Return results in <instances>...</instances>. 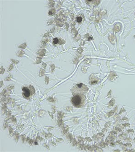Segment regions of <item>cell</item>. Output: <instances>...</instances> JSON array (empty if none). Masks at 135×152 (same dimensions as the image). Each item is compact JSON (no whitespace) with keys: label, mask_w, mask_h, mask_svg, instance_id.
Here are the masks:
<instances>
[{"label":"cell","mask_w":135,"mask_h":152,"mask_svg":"<svg viewBox=\"0 0 135 152\" xmlns=\"http://www.w3.org/2000/svg\"><path fill=\"white\" fill-rule=\"evenodd\" d=\"M86 99V96L84 94H76L73 95L72 99V103L75 107L81 108L85 104Z\"/></svg>","instance_id":"obj_1"},{"label":"cell","mask_w":135,"mask_h":152,"mask_svg":"<svg viewBox=\"0 0 135 152\" xmlns=\"http://www.w3.org/2000/svg\"><path fill=\"white\" fill-rule=\"evenodd\" d=\"M22 94L26 99H30L35 94V90L33 86L26 85L22 88Z\"/></svg>","instance_id":"obj_2"},{"label":"cell","mask_w":135,"mask_h":152,"mask_svg":"<svg viewBox=\"0 0 135 152\" xmlns=\"http://www.w3.org/2000/svg\"><path fill=\"white\" fill-rule=\"evenodd\" d=\"M88 88L83 83L76 84L72 88L71 90L72 93L73 95L76 94H84L87 92Z\"/></svg>","instance_id":"obj_3"},{"label":"cell","mask_w":135,"mask_h":152,"mask_svg":"<svg viewBox=\"0 0 135 152\" xmlns=\"http://www.w3.org/2000/svg\"><path fill=\"white\" fill-rule=\"evenodd\" d=\"M58 42H59V39H58V38H55L54 40H53V43H54V44H57V43H58Z\"/></svg>","instance_id":"obj_4"},{"label":"cell","mask_w":135,"mask_h":152,"mask_svg":"<svg viewBox=\"0 0 135 152\" xmlns=\"http://www.w3.org/2000/svg\"><path fill=\"white\" fill-rule=\"evenodd\" d=\"M82 18L80 17H77V21L78 23H81L82 21Z\"/></svg>","instance_id":"obj_5"}]
</instances>
